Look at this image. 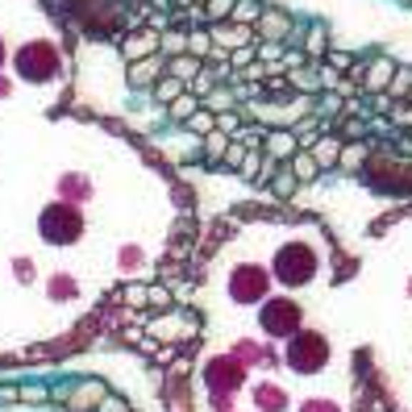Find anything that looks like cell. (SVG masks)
<instances>
[{"label": "cell", "mask_w": 412, "mask_h": 412, "mask_svg": "<svg viewBox=\"0 0 412 412\" xmlns=\"http://www.w3.org/2000/svg\"><path fill=\"white\" fill-rule=\"evenodd\" d=\"M391 75V67L388 63H379V67H375V71H371V88H379V84H383V79H388Z\"/></svg>", "instance_id": "3"}, {"label": "cell", "mask_w": 412, "mask_h": 412, "mask_svg": "<svg viewBox=\"0 0 412 412\" xmlns=\"http://www.w3.org/2000/svg\"><path fill=\"white\" fill-rule=\"evenodd\" d=\"M100 412H129V408H125L121 400H109V404H104V408H100Z\"/></svg>", "instance_id": "6"}, {"label": "cell", "mask_w": 412, "mask_h": 412, "mask_svg": "<svg viewBox=\"0 0 412 412\" xmlns=\"http://www.w3.org/2000/svg\"><path fill=\"white\" fill-rule=\"evenodd\" d=\"M291 150H296V142H291L288 134H279V138L271 142V154H291Z\"/></svg>", "instance_id": "2"}, {"label": "cell", "mask_w": 412, "mask_h": 412, "mask_svg": "<svg viewBox=\"0 0 412 412\" xmlns=\"http://www.w3.org/2000/svg\"><path fill=\"white\" fill-rule=\"evenodd\" d=\"M313 171H316V159H308V154H300V159H296V175H300V179H308Z\"/></svg>", "instance_id": "1"}, {"label": "cell", "mask_w": 412, "mask_h": 412, "mask_svg": "<svg viewBox=\"0 0 412 412\" xmlns=\"http://www.w3.org/2000/svg\"><path fill=\"white\" fill-rule=\"evenodd\" d=\"M175 109H179V117H192L196 100H192V96H184V100H179V104H175Z\"/></svg>", "instance_id": "4"}, {"label": "cell", "mask_w": 412, "mask_h": 412, "mask_svg": "<svg viewBox=\"0 0 412 412\" xmlns=\"http://www.w3.org/2000/svg\"><path fill=\"white\" fill-rule=\"evenodd\" d=\"M221 146H225L221 142V134H213V138H208V154H221Z\"/></svg>", "instance_id": "5"}]
</instances>
